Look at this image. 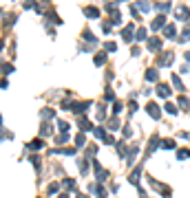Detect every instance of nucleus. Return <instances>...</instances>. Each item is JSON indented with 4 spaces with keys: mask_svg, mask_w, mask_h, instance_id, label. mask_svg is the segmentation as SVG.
Instances as JSON below:
<instances>
[{
    "mask_svg": "<svg viewBox=\"0 0 190 198\" xmlns=\"http://www.w3.org/2000/svg\"><path fill=\"white\" fill-rule=\"evenodd\" d=\"M93 167H95V176H97V181L104 183V181H106V169H104L97 161H95V159H93Z\"/></svg>",
    "mask_w": 190,
    "mask_h": 198,
    "instance_id": "f257e3e1",
    "label": "nucleus"
},
{
    "mask_svg": "<svg viewBox=\"0 0 190 198\" xmlns=\"http://www.w3.org/2000/svg\"><path fill=\"white\" fill-rule=\"evenodd\" d=\"M150 185H153V187H155V189H157V191H159L164 198H170V187H166V185H159L155 178H150Z\"/></svg>",
    "mask_w": 190,
    "mask_h": 198,
    "instance_id": "f03ea898",
    "label": "nucleus"
},
{
    "mask_svg": "<svg viewBox=\"0 0 190 198\" xmlns=\"http://www.w3.org/2000/svg\"><path fill=\"white\" fill-rule=\"evenodd\" d=\"M88 191H93L97 198H106V189L102 185H88Z\"/></svg>",
    "mask_w": 190,
    "mask_h": 198,
    "instance_id": "7ed1b4c3",
    "label": "nucleus"
},
{
    "mask_svg": "<svg viewBox=\"0 0 190 198\" xmlns=\"http://www.w3.org/2000/svg\"><path fill=\"white\" fill-rule=\"evenodd\" d=\"M146 110H148V115H150L153 119H159V117H161V110H159L155 104H148V106H146Z\"/></svg>",
    "mask_w": 190,
    "mask_h": 198,
    "instance_id": "20e7f679",
    "label": "nucleus"
},
{
    "mask_svg": "<svg viewBox=\"0 0 190 198\" xmlns=\"http://www.w3.org/2000/svg\"><path fill=\"white\" fill-rule=\"evenodd\" d=\"M0 73H2V75H9V73H13V64L0 62Z\"/></svg>",
    "mask_w": 190,
    "mask_h": 198,
    "instance_id": "39448f33",
    "label": "nucleus"
},
{
    "mask_svg": "<svg viewBox=\"0 0 190 198\" xmlns=\"http://www.w3.org/2000/svg\"><path fill=\"white\" fill-rule=\"evenodd\" d=\"M188 18H190L188 9H186V7H179V9H177V20H188Z\"/></svg>",
    "mask_w": 190,
    "mask_h": 198,
    "instance_id": "423d86ee",
    "label": "nucleus"
},
{
    "mask_svg": "<svg viewBox=\"0 0 190 198\" xmlns=\"http://www.w3.org/2000/svg\"><path fill=\"white\" fill-rule=\"evenodd\" d=\"M78 126H80L84 132H86V130H91V123H88V119H86V117H80V119H78Z\"/></svg>",
    "mask_w": 190,
    "mask_h": 198,
    "instance_id": "0eeeda50",
    "label": "nucleus"
},
{
    "mask_svg": "<svg viewBox=\"0 0 190 198\" xmlns=\"http://www.w3.org/2000/svg\"><path fill=\"white\" fill-rule=\"evenodd\" d=\"M88 106H91V101H82V104H78V106H71V108H73V112H84Z\"/></svg>",
    "mask_w": 190,
    "mask_h": 198,
    "instance_id": "6e6552de",
    "label": "nucleus"
},
{
    "mask_svg": "<svg viewBox=\"0 0 190 198\" xmlns=\"http://www.w3.org/2000/svg\"><path fill=\"white\" fill-rule=\"evenodd\" d=\"M84 13H86V18H97V16H100V11L95 9V7H86Z\"/></svg>",
    "mask_w": 190,
    "mask_h": 198,
    "instance_id": "1a4fd4ad",
    "label": "nucleus"
},
{
    "mask_svg": "<svg viewBox=\"0 0 190 198\" xmlns=\"http://www.w3.org/2000/svg\"><path fill=\"white\" fill-rule=\"evenodd\" d=\"M122 38H124L126 42H131V40H133V27H126V29L122 31Z\"/></svg>",
    "mask_w": 190,
    "mask_h": 198,
    "instance_id": "9d476101",
    "label": "nucleus"
},
{
    "mask_svg": "<svg viewBox=\"0 0 190 198\" xmlns=\"http://www.w3.org/2000/svg\"><path fill=\"white\" fill-rule=\"evenodd\" d=\"M164 22H166V18H164V16L155 18V22H153V29H155V31H157V29H161V27H164Z\"/></svg>",
    "mask_w": 190,
    "mask_h": 198,
    "instance_id": "9b49d317",
    "label": "nucleus"
},
{
    "mask_svg": "<svg viewBox=\"0 0 190 198\" xmlns=\"http://www.w3.org/2000/svg\"><path fill=\"white\" fill-rule=\"evenodd\" d=\"M159 44H161V40H159V38H153V40H148V48H150V51L159 48Z\"/></svg>",
    "mask_w": 190,
    "mask_h": 198,
    "instance_id": "f8f14e48",
    "label": "nucleus"
},
{
    "mask_svg": "<svg viewBox=\"0 0 190 198\" xmlns=\"http://www.w3.org/2000/svg\"><path fill=\"white\" fill-rule=\"evenodd\" d=\"M170 62H173V53H164V57H161V66H170Z\"/></svg>",
    "mask_w": 190,
    "mask_h": 198,
    "instance_id": "ddd939ff",
    "label": "nucleus"
},
{
    "mask_svg": "<svg viewBox=\"0 0 190 198\" xmlns=\"http://www.w3.org/2000/svg\"><path fill=\"white\" fill-rule=\"evenodd\" d=\"M40 117H42V119H51V117H55V112L49 110V108H44V110H40Z\"/></svg>",
    "mask_w": 190,
    "mask_h": 198,
    "instance_id": "4468645a",
    "label": "nucleus"
},
{
    "mask_svg": "<svg viewBox=\"0 0 190 198\" xmlns=\"http://www.w3.org/2000/svg\"><path fill=\"white\" fill-rule=\"evenodd\" d=\"M29 147H31V150H42V147H44V141H40V139H38V141H31Z\"/></svg>",
    "mask_w": 190,
    "mask_h": 198,
    "instance_id": "2eb2a0df",
    "label": "nucleus"
},
{
    "mask_svg": "<svg viewBox=\"0 0 190 198\" xmlns=\"http://www.w3.org/2000/svg\"><path fill=\"white\" fill-rule=\"evenodd\" d=\"M55 191H60V183H51V185H49V191H46V194L55 196Z\"/></svg>",
    "mask_w": 190,
    "mask_h": 198,
    "instance_id": "dca6fc26",
    "label": "nucleus"
},
{
    "mask_svg": "<svg viewBox=\"0 0 190 198\" xmlns=\"http://www.w3.org/2000/svg\"><path fill=\"white\" fill-rule=\"evenodd\" d=\"M146 79H148V82H155V79H157V70H155V68H150V70L146 73Z\"/></svg>",
    "mask_w": 190,
    "mask_h": 198,
    "instance_id": "f3484780",
    "label": "nucleus"
},
{
    "mask_svg": "<svg viewBox=\"0 0 190 198\" xmlns=\"http://www.w3.org/2000/svg\"><path fill=\"white\" fill-rule=\"evenodd\" d=\"M66 189H75V181L73 178H64V183H62Z\"/></svg>",
    "mask_w": 190,
    "mask_h": 198,
    "instance_id": "a211bd4d",
    "label": "nucleus"
},
{
    "mask_svg": "<svg viewBox=\"0 0 190 198\" xmlns=\"http://www.w3.org/2000/svg\"><path fill=\"white\" fill-rule=\"evenodd\" d=\"M93 134H95V137H97V139H102V141L106 139V132H104L102 128H95V130H93Z\"/></svg>",
    "mask_w": 190,
    "mask_h": 198,
    "instance_id": "6ab92c4d",
    "label": "nucleus"
},
{
    "mask_svg": "<svg viewBox=\"0 0 190 198\" xmlns=\"http://www.w3.org/2000/svg\"><path fill=\"white\" fill-rule=\"evenodd\" d=\"M66 141H69V134H66V132L60 134V137H55V143H58V145H62V143H66Z\"/></svg>",
    "mask_w": 190,
    "mask_h": 198,
    "instance_id": "aec40b11",
    "label": "nucleus"
},
{
    "mask_svg": "<svg viewBox=\"0 0 190 198\" xmlns=\"http://www.w3.org/2000/svg\"><path fill=\"white\" fill-rule=\"evenodd\" d=\"M84 143H86V137H84V134H78V137H75V145H78V147H82Z\"/></svg>",
    "mask_w": 190,
    "mask_h": 198,
    "instance_id": "412c9836",
    "label": "nucleus"
},
{
    "mask_svg": "<svg viewBox=\"0 0 190 198\" xmlns=\"http://www.w3.org/2000/svg\"><path fill=\"white\" fill-rule=\"evenodd\" d=\"M173 84H175V88H179V90H183V84H181V79H179L177 75H173Z\"/></svg>",
    "mask_w": 190,
    "mask_h": 198,
    "instance_id": "4be33fe9",
    "label": "nucleus"
},
{
    "mask_svg": "<svg viewBox=\"0 0 190 198\" xmlns=\"http://www.w3.org/2000/svg\"><path fill=\"white\" fill-rule=\"evenodd\" d=\"M58 128H60V130H62V134H64V132H66V130H69V123H66V121H62V119H60V121H58Z\"/></svg>",
    "mask_w": 190,
    "mask_h": 198,
    "instance_id": "5701e85b",
    "label": "nucleus"
},
{
    "mask_svg": "<svg viewBox=\"0 0 190 198\" xmlns=\"http://www.w3.org/2000/svg\"><path fill=\"white\" fill-rule=\"evenodd\" d=\"M36 7H38L36 0H25V9H36Z\"/></svg>",
    "mask_w": 190,
    "mask_h": 198,
    "instance_id": "b1692460",
    "label": "nucleus"
},
{
    "mask_svg": "<svg viewBox=\"0 0 190 198\" xmlns=\"http://www.w3.org/2000/svg\"><path fill=\"white\" fill-rule=\"evenodd\" d=\"M157 92H159L161 97H168V95H170V90L166 88V86H159V88H157Z\"/></svg>",
    "mask_w": 190,
    "mask_h": 198,
    "instance_id": "393cba45",
    "label": "nucleus"
},
{
    "mask_svg": "<svg viewBox=\"0 0 190 198\" xmlns=\"http://www.w3.org/2000/svg\"><path fill=\"white\" fill-rule=\"evenodd\" d=\"M104 60H106V53H100L97 57H95V64H97V66H102V64H104Z\"/></svg>",
    "mask_w": 190,
    "mask_h": 198,
    "instance_id": "a878e982",
    "label": "nucleus"
},
{
    "mask_svg": "<svg viewBox=\"0 0 190 198\" xmlns=\"http://www.w3.org/2000/svg\"><path fill=\"white\" fill-rule=\"evenodd\" d=\"M16 20H18V16H13V13H11V16L5 20V24H7V27H11V24H16Z\"/></svg>",
    "mask_w": 190,
    "mask_h": 198,
    "instance_id": "bb28decb",
    "label": "nucleus"
},
{
    "mask_svg": "<svg viewBox=\"0 0 190 198\" xmlns=\"http://www.w3.org/2000/svg\"><path fill=\"white\" fill-rule=\"evenodd\" d=\"M188 156H190V152H188V150H179V152H177V159H181V161H183V159H188Z\"/></svg>",
    "mask_w": 190,
    "mask_h": 198,
    "instance_id": "cd10ccee",
    "label": "nucleus"
},
{
    "mask_svg": "<svg viewBox=\"0 0 190 198\" xmlns=\"http://www.w3.org/2000/svg\"><path fill=\"white\" fill-rule=\"evenodd\" d=\"M9 137H11V134H9L7 130H0V143H2V141H9Z\"/></svg>",
    "mask_w": 190,
    "mask_h": 198,
    "instance_id": "c85d7f7f",
    "label": "nucleus"
},
{
    "mask_svg": "<svg viewBox=\"0 0 190 198\" xmlns=\"http://www.w3.org/2000/svg\"><path fill=\"white\" fill-rule=\"evenodd\" d=\"M104 48H106V53H113L117 46H115V42H106V46H104Z\"/></svg>",
    "mask_w": 190,
    "mask_h": 198,
    "instance_id": "c756f323",
    "label": "nucleus"
},
{
    "mask_svg": "<svg viewBox=\"0 0 190 198\" xmlns=\"http://www.w3.org/2000/svg\"><path fill=\"white\" fill-rule=\"evenodd\" d=\"M108 126H111V128H120V119H117V117H113V119L108 121Z\"/></svg>",
    "mask_w": 190,
    "mask_h": 198,
    "instance_id": "7c9ffc66",
    "label": "nucleus"
},
{
    "mask_svg": "<svg viewBox=\"0 0 190 198\" xmlns=\"http://www.w3.org/2000/svg\"><path fill=\"white\" fill-rule=\"evenodd\" d=\"M166 38H175V27H166Z\"/></svg>",
    "mask_w": 190,
    "mask_h": 198,
    "instance_id": "2f4dec72",
    "label": "nucleus"
},
{
    "mask_svg": "<svg viewBox=\"0 0 190 198\" xmlns=\"http://www.w3.org/2000/svg\"><path fill=\"white\" fill-rule=\"evenodd\" d=\"M144 38H146V29H139L137 35H135V40H144Z\"/></svg>",
    "mask_w": 190,
    "mask_h": 198,
    "instance_id": "473e14b6",
    "label": "nucleus"
},
{
    "mask_svg": "<svg viewBox=\"0 0 190 198\" xmlns=\"http://www.w3.org/2000/svg\"><path fill=\"white\" fill-rule=\"evenodd\" d=\"M40 132H42V134H51V126H49V123H44Z\"/></svg>",
    "mask_w": 190,
    "mask_h": 198,
    "instance_id": "72a5a7b5",
    "label": "nucleus"
},
{
    "mask_svg": "<svg viewBox=\"0 0 190 198\" xmlns=\"http://www.w3.org/2000/svg\"><path fill=\"white\" fill-rule=\"evenodd\" d=\"M31 163H33V167L40 172V159H38V156H31Z\"/></svg>",
    "mask_w": 190,
    "mask_h": 198,
    "instance_id": "f704fd0d",
    "label": "nucleus"
},
{
    "mask_svg": "<svg viewBox=\"0 0 190 198\" xmlns=\"http://www.w3.org/2000/svg\"><path fill=\"white\" fill-rule=\"evenodd\" d=\"M166 110H168L170 115H177V106H173V104H168V106H166Z\"/></svg>",
    "mask_w": 190,
    "mask_h": 198,
    "instance_id": "c9c22d12",
    "label": "nucleus"
},
{
    "mask_svg": "<svg viewBox=\"0 0 190 198\" xmlns=\"http://www.w3.org/2000/svg\"><path fill=\"white\" fill-rule=\"evenodd\" d=\"M186 40H190V29H188V31H183V35L179 38V42H186Z\"/></svg>",
    "mask_w": 190,
    "mask_h": 198,
    "instance_id": "e433bc0d",
    "label": "nucleus"
},
{
    "mask_svg": "<svg viewBox=\"0 0 190 198\" xmlns=\"http://www.w3.org/2000/svg\"><path fill=\"white\" fill-rule=\"evenodd\" d=\"M179 104H181V108H188V106H190V101H188L186 97H181V99H179Z\"/></svg>",
    "mask_w": 190,
    "mask_h": 198,
    "instance_id": "4c0bfd02",
    "label": "nucleus"
},
{
    "mask_svg": "<svg viewBox=\"0 0 190 198\" xmlns=\"http://www.w3.org/2000/svg\"><path fill=\"white\" fill-rule=\"evenodd\" d=\"M102 29H104V33H111V22H104Z\"/></svg>",
    "mask_w": 190,
    "mask_h": 198,
    "instance_id": "58836bf2",
    "label": "nucleus"
},
{
    "mask_svg": "<svg viewBox=\"0 0 190 198\" xmlns=\"http://www.w3.org/2000/svg\"><path fill=\"white\" fill-rule=\"evenodd\" d=\"M0 88L7 90V88H9V82H7V79H0Z\"/></svg>",
    "mask_w": 190,
    "mask_h": 198,
    "instance_id": "ea45409f",
    "label": "nucleus"
},
{
    "mask_svg": "<svg viewBox=\"0 0 190 198\" xmlns=\"http://www.w3.org/2000/svg\"><path fill=\"white\" fill-rule=\"evenodd\" d=\"M164 147H166V150H170V147H175V143L173 141H164Z\"/></svg>",
    "mask_w": 190,
    "mask_h": 198,
    "instance_id": "a19ab883",
    "label": "nucleus"
},
{
    "mask_svg": "<svg viewBox=\"0 0 190 198\" xmlns=\"http://www.w3.org/2000/svg\"><path fill=\"white\" fill-rule=\"evenodd\" d=\"M104 97H106V99H113V97H115V95H113V90H111V88H108V90H106V92H104Z\"/></svg>",
    "mask_w": 190,
    "mask_h": 198,
    "instance_id": "79ce46f5",
    "label": "nucleus"
},
{
    "mask_svg": "<svg viewBox=\"0 0 190 198\" xmlns=\"http://www.w3.org/2000/svg\"><path fill=\"white\" fill-rule=\"evenodd\" d=\"M5 51V40H0V53Z\"/></svg>",
    "mask_w": 190,
    "mask_h": 198,
    "instance_id": "37998d69",
    "label": "nucleus"
},
{
    "mask_svg": "<svg viewBox=\"0 0 190 198\" xmlns=\"http://www.w3.org/2000/svg\"><path fill=\"white\" fill-rule=\"evenodd\" d=\"M58 198H69V196H66V194H60V196H58Z\"/></svg>",
    "mask_w": 190,
    "mask_h": 198,
    "instance_id": "c03bdc74",
    "label": "nucleus"
},
{
    "mask_svg": "<svg viewBox=\"0 0 190 198\" xmlns=\"http://www.w3.org/2000/svg\"><path fill=\"white\" fill-rule=\"evenodd\" d=\"M0 123H2V117H0Z\"/></svg>",
    "mask_w": 190,
    "mask_h": 198,
    "instance_id": "a18cd8bd",
    "label": "nucleus"
},
{
    "mask_svg": "<svg viewBox=\"0 0 190 198\" xmlns=\"http://www.w3.org/2000/svg\"><path fill=\"white\" fill-rule=\"evenodd\" d=\"M117 2H122V0H117Z\"/></svg>",
    "mask_w": 190,
    "mask_h": 198,
    "instance_id": "49530a36",
    "label": "nucleus"
}]
</instances>
